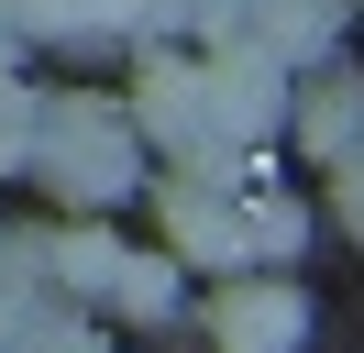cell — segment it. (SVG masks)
Wrapping results in <instances>:
<instances>
[{"label":"cell","mask_w":364,"mask_h":353,"mask_svg":"<svg viewBox=\"0 0 364 353\" xmlns=\"http://www.w3.org/2000/svg\"><path fill=\"white\" fill-rule=\"evenodd\" d=\"M210 342H221V353H298V342H309V298H298L287 276H221Z\"/></svg>","instance_id":"obj_2"},{"label":"cell","mask_w":364,"mask_h":353,"mask_svg":"<svg viewBox=\"0 0 364 353\" xmlns=\"http://www.w3.org/2000/svg\"><path fill=\"white\" fill-rule=\"evenodd\" d=\"M166 232H177V265H210V276H243V210L210 199L199 176L166 188Z\"/></svg>","instance_id":"obj_3"},{"label":"cell","mask_w":364,"mask_h":353,"mask_svg":"<svg viewBox=\"0 0 364 353\" xmlns=\"http://www.w3.org/2000/svg\"><path fill=\"white\" fill-rule=\"evenodd\" d=\"M133 122H122V100H55L45 132H33V176H45L67 210H111L122 188H133Z\"/></svg>","instance_id":"obj_1"},{"label":"cell","mask_w":364,"mask_h":353,"mask_svg":"<svg viewBox=\"0 0 364 353\" xmlns=\"http://www.w3.org/2000/svg\"><path fill=\"white\" fill-rule=\"evenodd\" d=\"M100 298H111L122 320H166V309H177V265H166V254H122Z\"/></svg>","instance_id":"obj_6"},{"label":"cell","mask_w":364,"mask_h":353,"mask_svg":"<svg viewBox=\"0 0 364 353\" xmlns=\"http://www.w3.org/2000/svg\"><path fill=\"white\" fill-rule=\"evenodd\" d=\"M353 132H364V88L331 78L309 100V122H298V154H309V166H353Z\"/></svg>","instance_id":"obj_4"},{"label":"cell","mask_w":364,"mask_h":353,"mask_svg":"<svg viewBox=\"0 0 364 353\" xmlns=\"http://www.w3.org/2000/svg\"><path fill=\"white\" fill-rule=\"evenodd\" d=\"M111 265H122V243L100 232V221H77V232H55V243H45V276L67 287V298H100V287H111Z\"/></svg>","instance_id":"obj_5"},{"label":"cell","mask_w":364,"mask_h":353,"mask_svg":"<svg viewBox=\"0 0 364 353\" xmlns=\"http://www.w3.org/2000/svg\"><path fill=\"white\" fill-rule=\"evenodd\" d=\"M331 210H342V232H364V154L331 166Z\"/></svg>","instance_id":"obj_7"}]
</instances>
